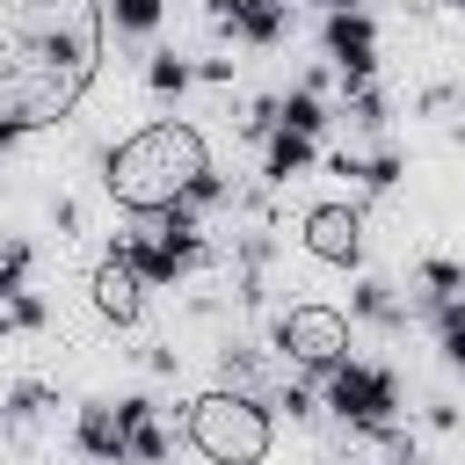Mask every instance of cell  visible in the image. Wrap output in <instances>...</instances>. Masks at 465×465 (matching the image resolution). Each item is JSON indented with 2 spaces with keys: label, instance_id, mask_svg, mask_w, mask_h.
Masks as SVG:
<instances>
[{
  "label": "cell",
  "instance_id": "4316f807",
  "mask_svg": "<svg viewBox=\"0 0 465 465\" xmlns=\"http://www.w3.org/2000/svg\"><path fill=\"white\" fill-rule=\"evenodd\" d=\"M283 407H291V421H305V414H312V392H305V385H283Z\"/></svg>",
  "mask_w": 465,
  "mask_h": 465
},
{
  "label": "cell",
  "instance_id": "5b68a950",
  "mask_svg": "<svg viewBox=\"0 0 465 465\" xmlns=\"http://www.w3.org/2000/svg\"><path fill=\"white\" fill-rule=\"evenodd\" d=\"M276 349L291 356V363H305V371H334L341 356H349V320L334 312V305H291L283 320H276Z\"/></svg>",
  "mask_w": 465,
  "mask_h": 465
},
{
  "label": "cell",
  "instance_id": "4fadbf2b",
  "mask_svg": "<svg viewBox=\"0 0 465 465\" xmlns=\"http://www.w3.org/2000/svg\"><path fill=\"white\" fill-rule=\"evenodd\" d=\"M283 29H291V0H262L232 22V36H247V44H283Z\"/></svg>",
  "mask_w": 465,
  "mask_h": 465
},
{
  "label": "cell",
  "instance_id": "603a6c76",
  "mask_svg": "<svg viewBox=\"0 0 465 465\" xmlns=\"http://www.w3.org/2000/svg\"><path fill=\"white\" fill-rule=\"evenodd\" d=\"M356 312H363V320H400V312H392V291H385L378 276L356 283Z\"/></svg>",
  "mask_w": 465,
  "mask_h": 465
},
{
  "label": "cell",
  "instance_id": "4dcf8cb0",
  "mask_svg": "<svg viewBox=\"0 0 465 465\" xmlns=\"http://www.w3.org/2000/svg\"><path fill=\"white\" fill-rule=\"evenodd\" d=\"M450 7H458V15H465V0H450Z\"/></svg>",
  "mask_w": 465,
  "mask_h": 465
},
{
  "label": "cell",
  "instance_id": "7402d4cb",
  "mask_svg": "<svg viewBox=\"0 0 465 465\" xmlns=\"http://www.w3.org/2000/svg\"><path fill=\"white\" fill-rule=\"evenodd\" d=\"M182 203H189V211L203 218V211H218V203H225V182H218V174L203 167V174H189V189H182Z\"/></svg>",
  "mask_w": 465,
  "mask_h": 465
},
{
  "label": "cell",
  "instance_id": "83f0119b",
  "mask_svg": "<svg viewBox=\"0 0 465 465\" xmlns=\"http://www.w3.org/2000/svg\"><path fill=\"white\" fill-rule=\"evenodd\" d=\"M247 7H262V0H211V15H218V22H240Z\"/></svg>",
  "mask_w": 465,
  "mask_h": 465
},
{
  "label": "cell",
  "instance_id": "ba28073f",
  "mask_svg": "<svg viewBox=\"0 0 465 465\" xmlns=\"http://www.w3.org/2000/svg\"><path fill=\"white\" fill-rule=\"evenodd\" d=\"M87 291H94V312H102L109 327H131V320L145 312V283L131 276V262H124L116 247L94 262V283H87Z\"/></svg>",
  "mask_w": 465,
  "mask_h": 465
},
{
  "label": "cell",
  "instance_id": "ac0fdd59",
  "mask_svg": "<svg viewBox=\"0 0 465 465\" xmlns=\"http://www.w3.org/2000/svg\"><path fill=\"white\" fill-rule=\"evenodd\" d=\"M29 240H0V298H15V291H29Z\"/></svg>",
  "mask_w": 465,
  "mask_h": 465
},
{
  "label": "cell",
  "instance_id": "44dd1931",
  "mask_svg": "<svg viewBox=\"0 0 465 465\" xmlns=\"http://www.w3.org/2000/svg\"><path fill=\"white\" fill-rule=\"evenodd\" d=\"M356 174H363L371 189H400V174H407V160H400V153H371V160H356Z\"/></svg>",
  "mask_w": 465,
  "mask_h": 465
},
{
  "label": "cell",
  "instance_id": "d6986e66",
  "mask_svg": "<svg viewBox=\"0 0 465 465\" xmlns=\"http://www.w3.org/2000/svg\"><path fill=\"white\" fill-rule=\"evenodd\" d=\"M349 124L356 131H385L392 116H385V94L378 87H349Z\"/></svg>",
  "mask_w": 465,
  "mask_h": 465
},
{
  "label": "cell",
  "instance_id": "2e32d148",
  "mask_svg": "<svg viewBox=\"0 0 465 465\" xmlns=\"http://www.w3.org/2000/svg\"><path fill=\"white\" fill-rule=\"evenodd\" d=\"M160 15H167V0H109V22H116L124 36H153Z\"/></svg>",
  "mask_w": 465,
  "mask_h": 465
},
{
  "label": "cell",
  "instance_id": "484cf974",
  "mask_svg": "<svg viewBox=\"0 0 465 465\" xmlns=\"http://www.w3.org/2000/svg\"><path fill=\"white\" fill-rule=\"evenodd\" d=\"M116 421H124V436L145 429V421H153V400H145V392H124V400H116Z\"/></svg>",
  "mask_w": 465,
  "mask_h": 465
},
{
  "label": "cell",
  "instance_id": "cb8c5ba5",
  "mask_svg": "<svg viewBox=\"0 0 465 465\" xmlns=\"http://www.w3.org/2000/svg\"><path fill=\"white\" fill-rule=\"evenodd\" d=\"M131 458H138V465H167V429H160V421L131 429Z\"/></svg>",
  "mask_w": 465,
  "mask_h": 465
},
{
  "label": "cell",
  "instance_id": "6da1fadb",
  "mask_svg": "<svg viewBox=\"0 0 465 465\" xmlns=\"http://www.w3.org/2000/svg\"><path fill=\"white\" fill-rule=\"evenodd\" d=\"M102 65V0H0V145L58 124Z\"/></svg>",
  "mask_w": 465,
  "mask_h": 465
},
{
  "label": "cell",
  "instance_id": "7c38bea8",
  "mask_svg": "<svg viewBox=\"0 0 465 465\" xmlns=\"http://www.w3.org/2000/svg\"><path fill=\"white\" fill-rule=\"evenodd\" d=\"M276 124H283V131H298V138H312V145H320V131H327V102H320V94H312V87H298V94H283V102H276Z\"/></svg>",
  "mask_w": 465,
  "mask_h": 465
},
{
  "label": "cell",
  "instance_id": "7a4b0ae2",
  "mask_svg": "<svg viewBox=\"0 0 465 465\" xmlns=\"http://www.w3.org/2000/svg\"><path fill=\"white\" fill-rule=\"evenodd\" d=\"M203 167H211L203 131H196V124H182V116H160V124L131 131L124 145H109V160H102V189H109L124 211L153 218V211L182 203L189 174H203Z\"/></svg>",
  "mask_w": 465,
  "mask_h": 465
},
{
  "label": "cell",
  "instance_id": "277c9868",
  "mask_svg": "<svg viewBox=\"0 0 465 465\" xmlns=\"http://www.w3.org/2000/svg\"><path fill=\"white\" fill-rule=\"evenodd\" d=\"M327 407H334L349 429H363V436H392L400 378H392V371H378V363H356V356H341V363L327 371Z\"/></svg>",
  "mask_w": 465,
  "mask_h": 465
},
{
  "label": "cell",
  "instance_id": "8992f818",
  "mask_svg": "<svg viewBox=\"0 0 465 465\" xmlns=\"http://www.w3.org/2000/svg\"><path fill=\"white\" fill-rule=\"evenodd\" d=\"M320 44H327V58L341 65L349 87H371V73H378V29H371L363 7H334L320 22Z\"/></svg>",
  "mask_w": 465,
  "mask_h": 465
},
{
  "label": "cell",
  "instance_id": "f1b7e54d",
  "mask_svg": "<svg viewBox=\"0 0 465 465\" xmlns=\"http://www.w3.org/2000/svg\"><path fill=\"white\" fill-rule=\"evenodd\" d=\"M443 356H450V371H465V334H443Z\"/></svg>",
  "mask_w": 465,
  "mask_h": 465
},
{
  "label": "cell",
  "instance_id": "5bb4252c",
  "mask_svg": "<svg viewBox=\"0 0 465 465\" xmlns=\"http://www.w3.org/2000/svg\"><path fill=\"white\" fill-rule=\"evenodd\" d=\"M421 291H429V305H443V298H465V262H450V254H429V262H421Z\"/></svg>",
  "mask_w": 465,
  "mask_h": 465
},
{
  "label": "cell",
  "instance_id": "30bf717a",
  "mask_svg": "<svg viewBox=\"0 0 465 465\" xmlns=\"http://www.w3.org/2000/svg\"><path fill=\"white\" fill-rule=\"evenodd\" d=\"M73 443H80L94 465H124V458H131V436H124V421H116V407H109V400H87V407H80Z\"/></svg>",
  "mask_w": 465,
  "mask_h": 465
},
{
  "label": "cell",
  "instance_id": "e0dca14e",
  "mask_svg": "<svg viewBox=\"0 0 465 465\" xmlns=\"http://www.w3.org/2000/svg\"><path fill=\"white\" fill-rule=\"evenodd\" d=\"M189 80H196V65H189V58H174V51L145 58V87H153V94H182Z\"/></svg>",
  "mask_w": 465,
  "mask_h": 465
},
{
  "label": "cell",
  "instance_id": "9c48e42d",
  "mask_svg": "<svg viewBox=\"0 0 465 465\" xmlns=\"http://www.w3.org/2000/svg\"><path fill=\"white\" fill-rule=\"evenodd\" d=\"M116 254L131 262V276H138L145 291H167L174 276H189V269H196L189 254H174V247H167V240H153V232H131V240H116Z\"/></svg>",
  "mask_w": 465,
  "mask_h": 465
},
{
  "label": "cell",
  "instance_id": "9a60e30c",
  "mask_svg": "<svg viewBox=\"0 0 465 465\" xmlns=\"http://www.w3.org/2000/svg\"><path fill=\"white\" fill-rule=\"evenodd\" d=\"M44 320H51V305H44L36 291H15V298H0V327H7V334H36Z\"/></svg>",
  "mask_w": 465,
  "mask_h": 465
},
{
  "label": "cell",
  "instance_id": "d4e9b609",
  "mask_svg": "<svg viewBox=\"0 0 465 465\" xmlns=\"http://www.w3.org/2000/svg\"><path fill=\"white\" fill-rule=\"evenodd\" d=\"M240 131H247V138H262V145H269V138H276V102H254V109H247V116H240Z\"/></svg>",
  "mask_w": 465,
  "mask_h": 465
},
{
  "label": "cell",
  "instance_id": "3957f363",
  "mask_svg": "<svg viewBox=\"0 0 465 465\" xmlns=\"http://www.w3.org/2000/svg\"><path fill=\"white\" fill-rule=\"evenodd\" d=\"M189 443L211 458V465H262L269 443H276V421L254 392H203L189 400Z\"/></svg>",
  "mask_w": 465,
  "mask_h": 465
},
{
  "label": "cell",
  "instance_id": "52a82bcc",
  "mask_svg": "<svg viewBox=\"0 0 465 465\" xmlns=\"http://www.w3.org/2000/svg\"><path fill=\"white\" fill-rule=\"evenodd\" d=\"M305 247H312L320 262H334V269H356V262H363V211H356V203H320V211H305Z\"/></svg>",
  "mask_w": 465,
  "mask_h": 465
},
{
  "label": "cell",
  "instance_id": "ffe728a7",
  "mask_svg": "<svg viewBox=\"0 0 465 465\" xmlns=\"http://www.w3.org/2000/svg\"><path fill=\"white\" fill-rule=\"evenodd\" d=\"M44 407H58V392H51L44 378H22V385L7 392V414H15V421H29V414H44Z\"/></svg>",
  "mask_w": 465,
  "mask_h": 465
},
{
  "label": "cell",
  "instance_id": "8fae6325",
  "mask_svg": "<svg viewBox=\"0 0 465 465\" xmlns=\"http://www.w3.org/2000/svg\"><path fill=\"white\" fill-rule=\"evenodd\" d=\"M305 167H312V138H298V131L276 124V138H269V153H262V174H269V182H291V174H305Z\"/></svg>",
  "mask_w": 465,
  "mask_h": 465
},
{
  "label": "cell",
  "instance_id": "f546056e",
  "mask_svg": "<svg viewBox=\"0 0 465 465\" xmlns=\"http://www.w3.org/2000/svg\"><path fill=\"white\" fill-rule=\"evenodd\" d=\"M320 7H327V15H334V7H356V0H320Z\"/></svg>",
  "mask_w": 465,
  "mask_h": 465
}]
</instances>
